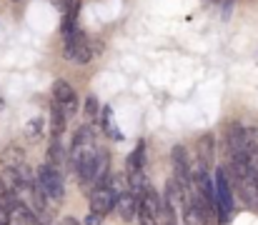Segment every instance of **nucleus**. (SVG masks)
Listing matches in <instances>:
<instances>
[{
	"mask_svg": "<svg viewBox=\"0 0 258 225\" xmlns=\"http://www.w3.org/2000/svg\"><path fill=\"white\" fill-rule=\"evenodd\" d=\"M171 160H173V180L183 188V193L190 190L193 185V170H190V158H188V150L183 145H173L171 150Z\"/></svg>",
	"mask_w": 258,
	"mask_h": 225,
	"instance_id": "nucleus-1",
	"label": "nucleus"
},
{
	"mask_svg": "<svg viewBox=\"0 0 258 225\" xmlns=\"http://www.w3.org/2000/svg\"><path fill=\"white\" fill-rule=\"evenodd\" d=\"M35 180H38V185H40V190L45 193V198H48V200H55V203H58V200H63V180H60L58 170H55L50 163L38 168Z\"/></svg>",
	"mask_w": 258,
	"mask_h": 225,
	"instance_id": "nucleus-2",
	"label": "nucleus"
},
{
	"mask_svg": "<svg viewBox=\"0 0 258 225\" xmlns=\"http://www.w3.org/2000/svg\"><path fill=\"white\" fill-rule=\"evenodd\" d=\"M66 58L68 60H76V63H88L90 58H95L93 45L88 43V38L81 30L66 33Z\"/></svg>",
	"mask_w": 258,
	"mask_h": 225,
	"instance_id": "nucleus-3",
	"label": "nucleus"
},
{
	"mask_svg": "<svg viewBox=\"0 0 258 225\" xmlns=\"http://www.w3.org/2000/svg\"><path fill=\"white\" fill-rule=\"evenodd\" d=\"M115 198H118V190L113 188V185H98L95 188V193L90 195V210L93 213H100V215H105V213H110L113 210V205H115Z\"/></svg>",
	"mask_w": 258,
	"mask_h": 225,
	"instance_id": "nucleus-4",
	"label": "nucleus"
},
{
	"mask_svg": "<svg viewBox=\"0 0 258 225\" xmlns=\"http://www.w3.org/2000/svg\"><path fill=\"white\" fill-rule=\"evenodd\" d=\"M213 203L221 213V218H228L231 213V188H228V178L223 170H218L216 175V190H213Z\"/></svg>",
	"mask_w": 258,
	"mask_h": 225,
	"instance_id": "nucleus-5",
	"label": "nucleus"
},
{
	"mask_svg": "<svg viewBox=\"0 0 258 225\" xmlns=\"http://www.w3.org/2000/svg\"><path fill=\"white\" fill-rule=\"evenodd\" d=\"M163 210V203L158 198V193L153 188H143L138 193V215H148V218H158Z\"/></svg>",
	"mask_w": 258,
	"mask_h": 225,
	"instance_id": "nucleus-6",
	"label": "nucleus"
},
{
	"mask_svg": "<svg viewBox=\"0 0 258 225\" xmlns=\"http://www.w3.org/2000/svg\"><path fill=\"white\" fill-rule=\"evenodd\" d=\"M110 175V155L108 150H95V158H93V165H90V178H88V185L93 183L95 188L103 185V180Z\"/></svg>",
	"mask_w": 258,
	"mask_h": 225,
	"instance_id": "nucleus-7",
	"label": "nucleus"
},
{
	"mask_svg": "<svg viewBox=\"0 0 258 225\" xmlns=\"http://www.w3.org/2000/svg\"><path fill=\"white\" fill-rule=\"evenodd\" d=\"M113 208L118 210V215H120L123 220H133V218L138 215V195H136L133 190H128V193H118Z\"/></svg>",
	"mask_w": 258,
	"mask_h": 225,
	"instance_id": "nucleus-8",
	"label": "nucleus"
},
{
	"mask_svg": "<svg viewBox=\"0 0 258 225\" xmlns=\"http://www.w3.org/2000/svg\"><path fill=\"white\" fill-rule=\"evenodd\" d=\"M53 98H55V103L63 105L66 110H76L78 95H76L73 85H68L66 80H55V83H53Z\"/></svg>",
	"mask_w": 258,
	"mask_h": 225,
	"instance_id": "nucleus-9",
	"label": "nucleus"
},
{
	"mask_svg": "<svg viewBox=\"0 0 258 225\" xmlns=\"http://www.w3.org/2000/svg\"><path fill=\"white\" fill-rule=\"evenodd\" d=\"M213 158H216V140L211 133H206L198 138V160L203 168H208V165H213Z\"/></svg>",
	"mask_w": 258,
	"mask_h": 225,
	"instance_id": "nucleus-10",
	"label": "nucleus"
},
{
	"mask_svg": "<svg viewBox=\"0 0 258 225\" xmlns=\"http://www.w3.org/2000/svg\"><path fill=\"white\" fill-rule=\"evenodd\" d=\"M0 163L5 168H18V165L25 163V153H23V148H18V145H8V148L0 153Z\"/></svg>",
	"mask_w": 258,
	"mask_h": 225,
	"instance_id": "nucleus-11",
	"label": "nucleus"
},
{
	"mask_svg": "<svg viewBox=\"0 0 258 225\" xmlns=\"http://www.w3.org/2000/svg\"><path fill=\"white\" fill-rule=\"evenodd\" d=\"M50 128H53V135H63V130H66V113L60 110L58 103L50 110Z\"/></svg>",
	"mask_w": 258,
	"mask_h": 225,
	"instance_id": "nucleus-12",
	"label": "nucleus"
},
{
	"mask_svg": "<svg viewBox=\"0 0 258 225\" xmlns=\"http://www.w3.org/2000/svg\"><path fill=\"white\" fill-rule=\"evenodd\" d=\"M203 223V215H201V205L193 200H185V225H201Z\"/></svg>",
	"mask_w": 258,
	"mask_h": 225,
	"instance_id": "nucleus-13",
	"label": "nucleus"
},
{
	"mask_svg": "<svg viewBox=\"0 0 258 225\" xmlns=\"http://www.w3.org/2000/svg\"><path fill=\"white\" fill-rule=\"evenodd\" d=\"M143 163H146V145L138 143L136 153L128 155V173H133V170H143Z\"/></svg>",
	"mask_w": 258,
	"mask_h": 225,
	"instance_id": "nucleus-14",
	"label": "nucleus"
},
{
	"mask_svg": "<svg viewBox=\"0 0 258 225\" xmlns=\"http://www.w3.org/2000/svg\"><path fill=\"white\" fill-rule=\"evenodd\" d=\"M48 158H50V165L55 168L58 163H60V158H63V148H60V135H53V140H50V148H48Z\"/></svg>",
	"mask_w": 258,
	"mask_h": 225,
	"instance_id": "nucleus-15",
	"label": "nucleus"
},
{
	"mask_svg": "<svg viewBox=\"0 0 258 225\" xmlns=\"http://www.w3.org/2000/svg\"><path fill=\"white\" fill-rule=\"evenodd\" d=\"M98 108H100V105H98V98H95V95H88L86 98V115L88 118H95V115H98Z\"/></svg>",
	"mask_w": 258,
	"mask_h": 225,
	"instance_id": "nucleus-16",
	"label": "nucleus"
},
{
	"mask_svg": "<svg viewBox=\"0 0 258 225\" xmlns=\"http://www.w3.org/2000/svg\"><path fill=\"white\" fill-rule=\"evenodd\" d=\"M25 135H28V140H38V138H40V123H38V120L30 123V125L25 128Z\"/></svg>",
	"mask_w": 258,
	"mask_h": 225,
	"instance_id": "nucleus-17",
	"label": "nucleus"
},
{
	"mask_svg": "<svg viewBox=\"0 0 258 225\" xmlns=\"http://www.w3.org/2000/svg\"><path fill=\"white\" fill-rule=\"evenodd\" d=\"M100 220H103V215L100 213H88V218H86V225H100Z\"/></svg>",
	"mask_w": 258,
	"mask_h": 225,
	"instance_id": "nucleus-18",
	"label": "nucleus"
},
{
	"mask_svg": "<svg viewBox=\"0 0 258 225\" xmlns=\"http://www.w3.org/2000/svg\"><path fill=\"white\" fill-rule=\"evenodd\" d=\"M141 225H156V218H148V215H138Z\"/></svg>",
	"mask_w": 258,
	"mask_h": 225,
	"instance_id": "nucleus-19",
	"label": "nucleus"
},
{
	"mask_svg": "<svg viewBox=\"0 0 258 225\" xmlns=\"http://www.w3.org/2000/svg\"><path fill=\"white\" fill-rule=\"evenodd\" d=\"M60 225H81V223H78V220H73V218H66Z\"/></svg>",
	"mask_w": 258,
	"mask_h": 225,
	"instance_id": "nucleus-20",
	"label": "nucleus"
},
{
	"mask_svg": "<svg viewBox=\"0 0 258 225\" xmlns=\"http://www.w3.org/2000/svg\"><path fill=\"white\" fill-rule=\"evenodd\" d=\"M0 108H3V100H0Z\"/></svg>",
	"mask_w": 258,
	"mask_h": 225,
	"instance_id": "nucleus-21",
	"label": "nucleus"
},
{
	"mask_svg": "<svg viewBox=\"0 0 258 225\" xmlns=\"http://www.w3.org/2000/svg\"><path fill=\"white\" fill-rule=\"evenodd\" d=\"M168 225H175V223H168Z\"/></svg>",
	"mask_w": 258,
	"mask_h": 225,
	"instance_id": "nucleus-22",
	"label": "nucleus"
}]
</instances>
